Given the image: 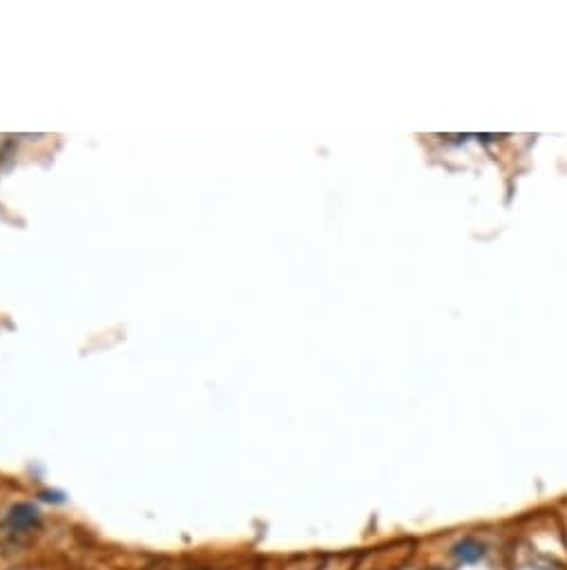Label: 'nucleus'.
I'll list each match as a JSON object with an SVG mask.
<instances>
[{"label":"nucleus","mask_w":567,"mask_h":570,"mask_svg":"<svg viewBox=\"0 0 567 570\" xmlns=\"http://www.w3.org/2000/svg\"><path fill=\"white\" fill-rule=\"evenodd\" d=\"M146 570H204V568H192V566H170V564H156Z\"/></svg>","instance_id":"obj_3"},{"label":"nucleus","mask_w":567,"mask_h":570,"mask_svg":"<svg viewBox=\"0 0 567 570\" xmlns=\"http://www.w3.org/2000/svg\"><path fill=\"white\" fill-rule=\"evenodd\" d=\"M7 526L14 530V533H30L32 528L38 526V510L30 503H18L11 508L7 516Z\"/></svg>","instance_id":"obj_1"},{"label":"nucleus","mask_w":567,"mask_h":570,"mask_svg":"<svg viewBox=\"0 0 567 570\" xmlns=\"http://www.w3.org/2000/svg\"><path fill=\"white\" fill-rule=\"evenodd\" d=\"M454 557L458 562H463V564H476L485 557V546L478 539L465 537L454 546Z\"/></svg>","instance_id":"obj_2"},{"label":"nucleus","mask_w":567,"mask_h":570,"mask_svg":"<svg viewBox=\"0 0 567 570\" xmlns=\"http://www.w3.org/2000/svg\"><path fill=\"white\" fill-rule=\"evenodd\" d=\"M431 570H444V568H431Z\"/></svg>","instance_id":"obj_4"}]
</instances>
